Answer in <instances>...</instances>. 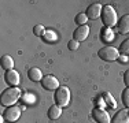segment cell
Wrapping results in <instances>:
<instances>
[{
	"label": "cell",
	"mask_w": 129,
	"mask_h": 123,
	"mask_svg": "<svg viewBox=\"0 0 129 123\" xmlns=\"http://www.w3.org/2000/svg\"><path fill=\"white\" fill-rule=\"evenodd\" d=\"M19 97H21V90L15 86V88H8L7 90L3 92L2 97H0V101H2L3 105L11 107L19 100Z\"/></svg>",
	"instance_id": "cell-1"
},
{
	"label": "cell",
	"mask_w": 129,
	"mask_h": 123,
	"mask_svg": "<svg viewBox=\"0 0 129 123\" xmlns=\"http://www.w3.org/2000/svg\"><path fill=\"white\" fill-rule=\"evenodd\" d=\"M102 21L103 23L106 25V27H113L117 26V22H118V18H117V12L115 10L111 7V6H106L102 10Z\"/></svg>",
	"instance_id": "cell-2"
},
{
	"label": "cell",
	"mask_w": 129,
	"mask_h": 123,
	"mask_svg": "<svg viewBox=\"0 0 129 123\" xmlns=\"http://www.w3.org/2000/svg\"><path fill=\"white\" fill-rule=\"evenodd\" d=\"M55 101L59 107H67L70 103V90L67 86H60L55 90Z\"/></svg>",
	"instance_id": "cell-3"
},
{
	"label": "cell",
	"mask_w": 129,
	"mask_h": 123,
	"mask_svg": "<svg viewBox=\"0 0 129 123\" xmlns=\"http://www.w3.org/2000/svg\"><path fill=\"white\" fill-rule=\"evenodd\" d=\"M99 57L102 60H106V62H113V60H117L119 57V52L118 49L114 48V47H103L99 49L98 52Z\"/></svg>",
	"instance_id": "cell-4"
},
{
	"label": "cell",
	"mask_w": 129,
	"mask_h": 123,
	"mask_svg": "<svg viewBox=\"0 0 129 123\" xmlns=\"http://www.w3.org/2000/svg\"><path fill=\"white\" fill-rule=\"evenodd\" d=\"M21 116V109L17 105H11V107H7V109L3 112V118H4V120L13 123V122H17L18 119H19Z\"/></svg>",
	"instance_id": "cell-5"
},
{
	"label": "cell",
	"mask_w": 129,
	"mask_h": 123,
	"mask_svg": "<svg viewBox=\"0 0 129 123\" xmlns=\"http://www.w3.org/2000/svg\"><path fill=\"white\" fill-rule=\"evenodd\" d=\"M41 86L45 89V90H50V92L56 90V89L60 88V86H59V81H58L54 75H45V77H43Z\"/></svg>",
	"instance_id": "cell-6"
},
{
	"label": "cell",
	"mask_w": 129,
	"mask_h": 123,
	"mask_svg": "<svg viewBox=\"0 0 129 123\" xmlns=\"http://www.w3.org/2000/svg\"><path fill=\"white\" fill-rule=\"evenodd\" d=\"M92 118H93L98 123H110L109 112H106V111L102 109V108H95L92 111Z\"/></svg>",
	"instance_id": "cell-7"
},
{
	"label": "cell",
	"mask_w": 129,
	"mask_h": 123,
	"mask_svg": "<svg viewBox=\"0 0 129 123\" xmlns=\"http://www.w3.org/2000/svg\"><path fill=\"white\" fill-rule=\"evenodd\" d=\"M102 10L103 7L99 4V3H93V4H91L89 7L87 8V17L88 19H96V18H99L100 15H102Z\"/></svg>",
	"instance_id": "cell-8"
},
{
	"label": "cell",
	"mask_w": 129,
	"mask_h": 123,
	"mask_svg": "<svg viewBox=\"0 0 129 123\" xmlns=\"http://www.w3.org/2000/svg\"><path fill=\"white\" fill-rule=\"evenodd\" d=\"M6 82H7L8 85H11L13 88H15L17 85H19L21 82V77L18 71H15V70H8L7 73H6Z\"/></svg>",
	"instance_id": "cell-9"
},
{
	"label": "cell",
	"mask_w": 129,
	"mask_h": 123,
	"mask_svg": "<svg viewBox=\"0 0 129 123\" xmlns=\"http://www.w3.org/2000/svg\"><path fill=\"white\" fill-rule=\"evenodd\" d=\"M89 34V26L88 25H84V26H78L77 29L74 30V40H77V41H84L85 38L88 37Z\"/></svg>",
	"instance_id": "cell-10"
},
{
	"label": "cell",
	"mask_w": 129,
	"mask_h": 123,
	"mask_svg": "<svg viewBox=\"0 0 129 123\" xmlns=\"http://www.w3.org/2000/svg\"><path fill=\"white\" fill-rule=\"evenodd\" d=\"M111 123H129V108L118 111L114 115Z\"/></svg>",
	"instance_id": "cell-11"
},
{
	"label": "cell",
	"mask_w": 129,
	"mask_h": 123,
	"mask_svg": "<svg viewBox=\"0 0 129 123\" xmlns=\"http://www.w3.org/2000/svg\"><path fill=\"white\" fill-rule=\"evenodd\" d=\"M117 27H118V32L122 34H126L129 33V15H124L118 19L117 22Z\"/></svg>",
	"instance_id": "cell-12"
},
{
	"label": "cell",
	"mask_w": 129,
	"mask_h": 123,
	"mask_svg": "<svg viewBox=\"0 0 129 123\" xmlns=\"http://www.w3.org/2000/svg\"><path fill=\"white\" fill-rule=\"evenodd\" d=\"M27 77H29V79H32L33 82H40L43 79L41 70L37 69V67H32V69L27 71Z\"/></svg>",
	"instance_id": "cell-13"
},
{
	"label": "cell",
	"mask_w": 129,
	"mask_h": 123,
	"mask_svg": "<svg viewBox=\"0 0 129 123\" xmlns=\"http://www.w3.org/2000/svg\"><path fill=\"white\" fill-rule=\"evenodd\" d=\"M60 115H62V107H59L58 104L50 107V109H48V118L50 119L56 120L58 118H60Z\"/></svg>",
	"instance_id": "cell-14"
},
{
	"label": "cell",
	"mask_w": 129,
	"mask_h": 123,
	"mask_svg": "<svg viewBox=\"0 0 129 123\" xmlns=\"http://www.w3.org/2000/svg\"><path fill=\"white\" fill-rule=\"evenodd\" d=\"M2 67L6 69L7 71L14 69V60H13V57H11L10 55H4V56L2 57Z\"/></svg>",
	"instance_id": "cell-15"
},
{
	"label": "cell",
	"mask_w": 129,
	"mask_h": 123,
	"mask_svg": "<svg viewBox=\"0 0 129 123\" xmlns=\"http://www.w3.org/2000/svg\"><path fill=\"white\" fill-rule=\"evenodd\" d=\"M113 38H114V33L110 30V27H104L102 30V40L104 42H110L113 41Z\"/></svg>",
	"instance_id": "cell-16"
},
{
	"label": "cell",
	"mask_w": 129,
	"mask_h": 123,
	"mask_svg": "<svg viewBox=\"0 0 129 123\" xmlns=\"http://www.w3.org/2000/svg\"><path fill=\"white\" fill-rule=\"evenodd\" d=\"M74 21H76V23H77V25H80V26H84V25H87L88 17H87V14H85V12H80V14L76 15Z\"/></svg>",
	"instance_id": "cell-17"
},
{
	"label": "cell",
	"mask_w": 129,
	"mask_h": 123,
	"mask_svg": "<svg viewBox=\"0 0 129 123\" xmlns=\"http://www.w3.org/2000/svg\"><path fill=\"white\" fill-rule=\"evenodd\" d=\"M119 52L122 55H129V38H126L125 41H122V44L119 45Z\"/></svg>",
	"instance_id": "cell-18"
},
{
	"label": "cell",
	"mask_w": 129,
	"mask_h": 123,
	"mask_svg": "<svg viewBox=\"0 0 129 123\" xmlns=\"http://www.w3.org/2000/svg\"><path fill=\"white\" fill-rule=\"evenodd\" d=\"M121 100H122V103H124V105L126 107V108H129V88H126L124 92H122Z\"/></svg>",
	"instance_id": "cell-19"
},
{
	"label": "cell",
	"mask_w": 129,
	"mask_h": 123,
	"mask_svg": "<svg viewBox=\"0 0 129 123\" xmlns=\"http://www.w3.org/2000/svg\"><path fill=\"white\" fill-rule=\"evenodd\" d=\"M44 40L45 41H48V42H51V41H56V34H55L54 32H51V30H47V32L44 33Z\"/></svg>",
	"instance_id": "cell-20"
},
{
	"label": "cell",
	"mask_w": 129,
	"mask_h": 123,
	"mask_svg": "<svg viewBox=\"0 0 129 123\" xmlns=\"http://www.w3.org/2000/svg\"><path fill=\"white\" fill-rule=\"evenodd\" d=\"M33 33H35V36H37V37L44 36L45 30H44V27H43V25H36V26L33 27Z\"/></svg>",
	"instance_id": "cell-21"
},
{
	"label": "cell",
	"mask_w": 129,
	"mask_h": 123,
	"mask_svg": "<svg viewBox=\"0 0 129 123\" xmlns=\"http://www.w3.org/2000/svg\"><path fill=\"white\" fill-rule=\"evenodd\" d=\"M67 47H69L70 51H76V49H78V47H80V42L77 41V40L73 38V40H70V41H69Z\"/></svg>",
	"instance_id": "cell-22"
},
{
	"label": "cell",
	"mask_w": 129,
	"mask_h": 123,
	"mask_svg": "<svg viewBox=\"0 0 129 123\" xmlns=\"http://www.w3.org/2000/svg\"><path fill=\"white\" fill-rule=\"evenodd\" d=\"M104 97H106V100H107L106 103H109L110 105L114 108V107H115V103H114V98L111 97V94H110V93H104Z\"/></svg>",
	"instance_id": "cell-23"
},
{
	"label": "cell",
	"mask_w": 129,
	"mask_h": 123,
	"mask_svg": "<svg viewBox=\"0 0 129 123\" xmlns=\"http://www.w3.org/2000/svg\"><path fill=\"white\" fill-rule=\"evenodd\" d=\"M124 82H125V85L129 88V70H126L124 74Z\"/></svg>",
	"instance_id": "cell-24"
},
{
	"label": "cell",
	"mask_w": 129,
	"mask_h": 123,
	"mask_svg": "<svg viewBox=\"0 0 129 123\" xmlns=\"http://www.w3.org/2000/svg\"><path fill=\"white\" fill-rule=\"evenodd\" d=\"M119 57H121V62H122V63H125V62H126V56H125V55H121Z\"/></svg>",
	"instance_id": "cell-25"
}]
</instances>
